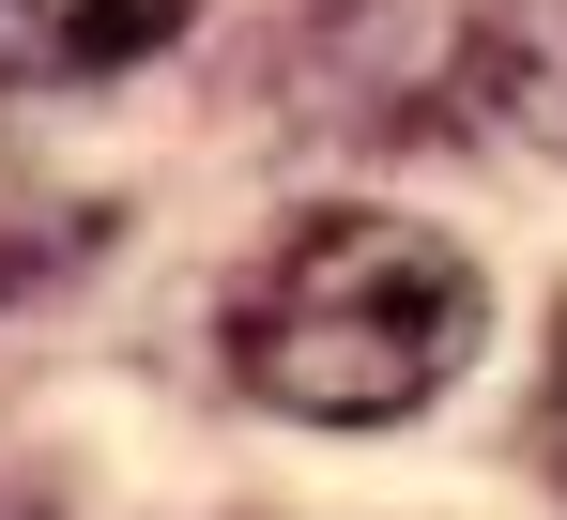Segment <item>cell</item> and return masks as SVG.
Returning <instances> with one entry per match:
<instances>
[{
	"instance_id": "6da1fadb",
	"label": "cell",
	"mask_w": 567,
	"mask_h": 520,
	"mask_svg": "<svg viewBox=\"0 0 567 520\" xmlns=\"http://www.w3.org/2000/svg\"><path fill=\"white\" fill-rule=\"evenodd\" d=\"M475 260L414 215H291L277 246L246 260L230 291V383L261 414H307V429H399L461 383L475 352Z\"/></svg>"
},
{
	"instance_id": "7a4b0ae2",
	"label": "cell",
	"mask_w": 567,
	"mask_h": 520,
	"mask_svg": "<svg viewBox=\"0 0 567 520\" xmlns=\"http://www.w3.org/2000/svg\"><path fill=\"white\" fill-rule=\"evenodd\" d=\"M199 0H0V92H78V77H123L185 31Z\"/></svg>"
},
{
	"instance_id": "3957f363",
	"label": "cell",
	"mask_w": 567,
	"mask_h": 520,
	"mask_svg": "<svg viewBox=\"0 0 567 520\" xmlns=\"http://www.w3.org/2000/svg\"><path fill=\"white\" fill-rule=\"evenodd\" d=\"M537 444H553V490H567V322H553V398H537Z\"/></svg>"
}]
</instances>
